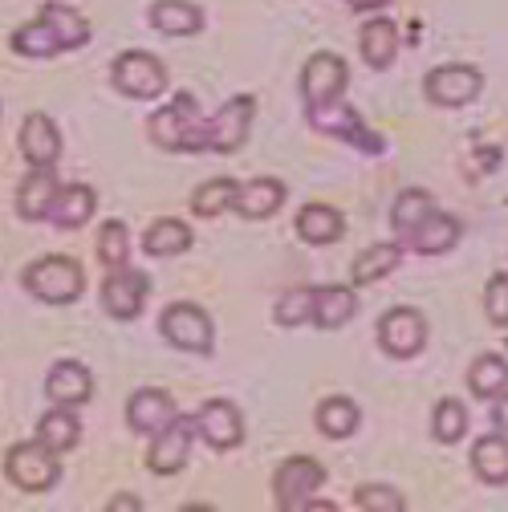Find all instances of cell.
I'll list each match as a JSON object with an SVG mask.
<instances>
[{
  "label": "cell",
  "mask_w": 508,
  "mask_h": 512,
  "mask_svg": "<svg viewBox=\"0 0 508 512\" xmlns=\"http://www.w3.org/2000/svg\"><path fill=\"white\" fill-rule=\"evenodd\" d=\"M90 41V25L78 9L70 5H45L37 13V21L13 29L9 49L21 57H57L66 49H82Z\"/></svg>",
  "instance_id": "1"
},
{
  "label": "cell",
  "mask_w": 508,
  "mask_h": 512,
  "mask_svg": "<svg viewBox=\"0 0 508 512\" xmlns=\"http://www.w3.org/2000/svg\"><path fill=\"white\" fill-rule=\"evenodd\" d=\"M151 143L163 151H208V118H200V106L192 94H175L167 106H159L147 122Z\"/></svg>",
  "instance_id": "2"
},
{
  "label": "cell",
  "mask_w": 508,
  "mask_h": 512,
  "mask_svg": "<svg viewBox=\"0 0 508 512\" xmlns=\"http://www.w3.org/2000/svg\"><path fill=\"white\" fill-rule=\"evenodd\" d=\"M25 289L29 297L45 301V305H74L86 289V273L74 256H41L25 269Z\"/></svg>",
  "instance_id": "3"
},
{
  "label": "cell",
  "mask_w": 508,
  "mask_h": 512,
  "mask_svg": "<svg viewBox=\"0 0 508 512\" xmlns=\"http://www.w3.org/2000/svg\"><path fill=\"white\" fill-rule=\"evenodd\" d=\"M110 82L118 94L126 98H139V102H151V98H163L167 94V66L147 53V49H126L114 57V66H110Z\"/></svg>",
  "instance_id": "4"
},
{
  "label": "cell",
  "mask_w": 508,
  "mask_h": 512,
  "mask_svg": "<svg viewBox=\"0 0 508 512\" xmlns=\"http://www.w3.org/2000/svg\"><path fill=\"white\" fill-rule=\"evenodd\" d=\"M5 476L21 492H49L61 480V464L53 447H45L41 439H25L5 452Z\"/></svg>",
  "instance_id": "5"
},
{
  "label": "cell",
  "mask_w": 508,
  "mask_h": 512,
  "mask_svg": "<svg viewBox=\"0 0 508 512\" xmlns=\"http://www.w3.org/2000/svg\"><path fill=\"white\" fill-rule=\"evenodd\" d=\"M309 126H313V131H322V135H334V139L358 147V151H366V155H383L387 151V143L378 139L374 131H366L362 118L354 114V106L342 102V98L322 102V106H309Z\"/></svg>",
  "instance_id": "6"
},
{
  "label": "cell",
  "mask_w": 508,
  "mask_h": 512,
  "mask_svg": "<svg viewBox=\"0 0 508 512\" xmlns=\"http://www.w3.org/2000/svg\"><path fill=\"white\" fill-rule=\"evenodd\" d=\"M159 330H163V338H167L175 350H187V354H208L212 342H216V330H212L208 309H200V305H192V301L167 305L163 317H159Z\"/></svg>",
  "instance_id": "7"
},
{
  "label": "cell",
  "mask_w": 508,
  "mask_h": 512,
  "mask_svg": "<svg viewBox=\"0 0 508 512\" xmlns=\"http://www.w3.org/2000/svg\"><path fill=\"white\" fill-rule=\"evenodd\" d=\"M378 346H383L387 358H415L423 346H427V317L411 305H399V309H387L378 317Z\"/></svg>",
  "instance_id": "8"
},
{
  "label": "cell",
  "mask_w": 508,
  "mask_h": 512,
  "mask_svg": "<svg viewBox=\"0 0 508 512\" xmlns=\"http://www.w3.org/2000/svg\"><path fill=\"white\" fill-rule=\"evenodd\" d=\"M326 484V468L317 464V460H309V456H293V460H285L281 468H277V476H273V496H277V508L281 512H297V508H305L309 500H313V492Z\"/></svg>",
  "instance_id": "9"
},
{
  "label": "cell",
  "mask_w": 508,
  "mask_h": 512,
  "mask_svg": "<svg viewBox=\"0 0 508 512\" xmlns=\"http://www.w3.org/2000/svg\"><path fill=\"white\" fill-rule=\"evenodd\" d=\"M192 439H196V419H171L167 427H159L151 435V452H147V468L155 476H175L187 464V452H192Z\"/></svg>",
  "instance_id": "10"
},
{
  "label": "cell",
  "mask_w": 508,
  "mask_h": 512,
  "mask_svg": "<svg viewBox=\"0 0 508 512\" xmlns=\"http://www.w3.org/2000/svg\"><path fill=\"white\" fill-rule=\"evenodd\" d=\"M350 82V70L338 53H313L301 70V98H305V110L309 106H322V102H334L342 98Z\"/></svg>",
  "instance_id": "11"
},
{
  "label": "cell",
  "mask_w": 508,
  "mask_h": 512,
  "mask_svg": "<svg viewBox=\"0 0 508 512\" xmlns=\"http://www.w3.org/2000/svg\"><path fill=\"white\" fill-rule=\"evenodd\" d=\"M147 273H135L131 265L126 269H110V277L102 281V309L114 317V322H131V317L143 313L147 305Z\"/></svg>",
  "instance_id": "12"
},
{
  "label": "cell",
  "mask_w": 508,
  "mask_h": 512,
  "mask_svg": "<svg viewBox=\"0 0 508 512\" xmlns=\"http://www.w3.org/2000/svg\"><path fill=\"white\" fill-rule=\"evenodd\" d=\"M252 110H257V102H252L248 94L224 102V106L208 118V151H216V155H232V151H240L244 139H248Z\"/></svg>",
  "instance_id": "13"
},
{
  "label": "cell",
  "mask_w": 508,
  "mask_h": 512,
  "mask_svg": "<svg viewBox=\"0 0 508 512\" xmlns=\"http://www.w3.org/2000/svg\"><path fill=\"white\" fill-rule=\"evenodd\" d=\"M196 431L204 435L208 447H216V452H232V447L244 443V415L228 399H208L196 415Z\"/></svg>",
  "instance_id": "14"
},
{
  "label": "cell",
  "mask_w": 508,
  "mask_h": 512,
  "mask_svg": "<svg viewBox=\"0 0 508 512\" xmlns=\"http://www.w3.org/2000/svg\"><path fill=\"white\" fill-rule=\"evenodd\" d=\"M480 86H484V78L472 66H439L427 74V98L435 106H468V102H476Z\"/></svg>",
  "instance_id": "15"
},
{
  "label": "cell",
  "mask_w": 508,
  "mask_h": 512,
  "mask_svg": "<svg viewBox=\"0 0 508 512\" xmlns=\"http://www.w3.org/2000/svg\"><path fill=\"white\" fill-rule=\"evenodd\" d=\"M285 204V183L273 179V175H257L248 183H236V196H232V208L244 216V220H269L277 216Z\"/></svg>",
  "instance_id": "16"
},
{
  "label": "cell",
  "mask_w": 508,
  "mask_h": 512,
  "mask_svg": "<svg viewBox=\"0 0 508 512\" xmlns=\"http://www.w3.org/2000/svg\"><path fill=\"white\" fill-rule=\"evenodd\" d=\"M45 395L53 407H82L94 395V378L82 362H53L45 378Z\"/></svg>",
  "instance_id": "17"
},
{
  "label": "cell",
  "mask_w": 508,
  "mask_h": 512,
  "mask_svg": "<svg viewBox=\"0 0 508 512\" xmlns=\"http://www.w3.org/2000/svg\"><path fill=\"white\" fill-rule=\"evenodd\" d=\"M94 208H98V196H94L90 183H66V187H57L49 220L61 232H78V228H86L94 220Z\"/></svg>",
  "instance_id": "18"
},
{
  "label": "cell",
  "mask_w": 508,
  "mask_h": 512,
  "mask_svg": "<svg viewBox=\"0 0 508 512\" xmlns=\"http://www.w3.org/2000/svg\"><path fill=\"white\" fill-rule=\"evenodd\" d=\"M171 419H175V399L159 387H143L126 399V423H131V431H139V435H155Z\"/></svg>",
  "instance_id": "19"
},
{
  "label": "cell",
  "mask_w": 508,
  "mask_h": 512,
  "mask_svg": "<svg viewBox=\"0 0 508 512\" xmlns=\"http://www.w3.org/2000/svg\"><path fill=\"white\" fill-rule=\"evenodd\" d=\"M21 155L29 167H53L61 159V135L49 114H29L21 126Z\"/></svg>",
  "instance_id": "20"
},
{
  "label": "cell",
  "mask_w": 508,
  "mask_h": 512,
  "mask_svg": "<svg viewBox=\"0 0 508 512\" xmlns=\"http://www.w3.org/2000/svg\"><path fill=\"white\" fill-rule=\"evenodd\" d=\"M53 196H57V179H53V167H29V175L21 179L17 187V212L25 220H49V208H53Z\"/></svg>",
  "instance_id": "21"
},
{
  "label": "cell",
  "mask_w": 508,
  "mask_h": 512,
  "mask_svg": "<svg viewBox=\"0 0 508 512\" xmlns=\"http://www.w3.org/2000/svg\"><path fill=\"white\" fill-rule=\"evenodd\" d=\"M354 313H358V297L350 285L313 289V326L317 330H342Z\"/></svg>",
  "instance_id": "22"
},
{
  "label": "cell",
  "mask_w": 508,
  "mask_h": 512,
  "mask_svg": "<svg viewBox=\"0 0 508 512\" xmlns=\"http://www.w3.org/2000/svg\"><path fill=\"white\" fill-rule=\"evenodd\" d=\"M407 244H411L415 252H423V256L452 252V248L460 244V220H456V216H448V212H435V208H431Z\"/></svg>",
  "instance_id": "23"
},
{
  "label": "cell",
  "mask_w": 508,
  "mask_h": 512,
  "mask_svg": "<svg viewBox=\"0 0 508 512\" xmlns=\"http://www.w3.org/2000/svg\"><path fill=\"white\" fill-rule=\"evenodd\" d=\"M358 49H362V61L370 70H387L391 61L399 57V29H395V21L374 17L370 25H362Z\"/></svg>",
  "instance_id": "24"
},
{
  "label": "cell",
  "mask_w": 508,
  "mask_h": 512,
  "mask_svg": "<svg viewBox=\"0 0 508 512\" xmlns=\"http://www.w3.org/2000/svg\"><path fill=\"white\" fill-rule=\"evenodd\" d=\"M297 232H301L305 244L322 248V244H338V240H342L346 220H342V212L330 208V204H305L301 216H297Z\"/></svg>",
  "instance_id": "25"
},
{
  "label": "cell",
  "mask_w": 508,
  "mask_h": 512,
  "mask_svg": "<svg viewBox=\"0 0 508 512\" xmlns=\"http://www.w3.org/2000/svg\"><path fill=\"white\" fill-rule=\"evenodd\" d=\"M472 472L484 484H492V488H504L508 484V435L504 431L476 439V447H472Z\"/></svg>",
  "instance_id": "26"
},
{
  "label": "cell",
  "mask_w": 508,
  "mask_h": 512,
  "mask_svg": "<svg viewBox=\"0 0 508 512\" xmlns=\"http://www.w3.org/2000/svg\"><path fill=\"white\" fill-rule=\"evenodd\" d=\"M151 25L163 37H192L204 25V13L192 5V0H159L151 9Z\"/></svg>",
  "instance_id": "27"
},
{
  "label": "cell",
  "mask_w": 508,
  "mask_h": 512,
  "mask_svg": "<svg viewBox=\"0 0 508 512\" xmlns=\"http://www.w3.org/2000/svg\"><path fill=\"white\" fill-rule=\"evenodd\" d=\"M399 261H403V244H391V240L370 244L366 252H358V261L350 269V281L354 285H374V281H383L387 273H395Z\"/></svg>",
  "instance_id": "28"
},
{
  "label": "cell",
  "mask_w": 508,
  "mask_h": 512,
  "mask_svg": "<svg viewBox=\"0 0 508 512\" xmlns=\"http://www.w3.org/2000/svg\"><path fill=\"white\" fill-rule=\"evenodd\" d=\"M37 439H41L45 447H53L57 456H61V452H74L78 439H82V423H78L74 407H53V411H45L41 423H37Z\"/></svg>",
  "instance_id": "29"
},
{
  "label": "cell",
  "mask_w": 508,
  "mask_h": 512,
  "mask_svg": "<svg viewBox=\"0 0 508 512\" xmlns=\"http://www.w3.org/2000/svg\"><path fill=\"white\" fill-rule=\"evenodd\" d=\"M362 423V411L354 399H342V395H330L322 407H317V431H322L326 439H346L354 435Z\"/></svg>",
  "instance_id": "30"
},
{
  "label": "cell",
  "mask_w": 508,
  "mask_h": 512,
  "mask_svg": "<svg viewBox=\"0 0 508 512\" xmlns=\"http://www.w3.org/2000/svg\"><path fill=\"white\" fill-rule=\"evenodd\" d=\"M468 391L476 399H496L500 391H508V362L500 354H480L468 370Z\"/></svg>",
  "instance_id": "31"
},
{
  "label": "cell",
  "mask_w": 508,
  "mask_h": 512,
  "mask_svg": "<svg viewBox=\"0 0 508 512\" xmlns=\"http://www.w3.org/2000/svg\"><path fill=\"white\" fill-rule=\"evenodd\" d=\"M143 248H147V256H179L192 248V228L183 220H155L143 236Z\"/></svg>",
  "instance_id": "32"
},
{
  "label": "cell",
  "mask_w": 508,
  "mask_h": 512,
  "mask_svg": "<svg viewBox=\"0 0 508 512\" xmlns=\"http://www.w3.org/2000/svg\"><path fill=\"white\" fill-rule=\"evenodd\" d=\"M431 208H435V204H431V196H427V191H419V187H407L403 196L395 200V208H391V224H395L399 240H411V236H415V228L423 224V216H427Z\"/></svg>",
  "instance_id": "33"
},
{
  "label": "cell",
  "mask_w": 508,
  "mask_h": 512,
  "mask_svg": "<svg viewBox=\"0 0 508 512\" xmlns=\"http://www.w3.org/2000/svg\"><path fill=\"white\" fill-rule=\"evenodd\" d=\"M98 256L106 269H126L131 265V232H126L122 220H106L98 228Z\"/></svg>",
  "instance_id": "34"
},
{
  "label": "cell",
  "mask_w": 508,
  "mask_h": 512,
  "mask_svg": "<svg viewBox=\"0 0 508 512\" xmlns=\"http://www.w3.org/2000/svg\"><path fill=\"white\" fill-rule=\"evenodd\" d=\"M232 196H236V179H208V183H200L196 187V196H192V212L200 216V220H212V216H220L224 208H232Z\"/></svg>",
  "instance_id": "35"
},
{
  "label": "cell",
  "mask_w": 508,
  "mask_h": 512,
  "mask_svg": "<svg viewBox=\"0 0 508 512\" xmlns=\"http://www.w3.org/2000/svg\"><path fill=\"white\" fill-rule=\"evenodd\" d=\"M431 431L439 443H460L468 435V411L460 399H439L435 407V419H431Z\"/></svg>",
  "instance_id": "36"
},
{
  "label": "cell",
  "mask_w": 508,
  "mask_h": 512,
  "mask_svg": "<svg viewBox=\"0 0 508 512\" xmlns=\"http://www.w3.org/2000/svg\"><path fill=\"white\" fill-rule=\"evenodd\" d=\"M313 322V289H289L281 301H277V326L285 330H297Z\"/></svg>",
  "instance_id": "37"
},
{
  "label": "cell",
  "mask_w": 508,
  "mask_h": 512,
  "mask_svg": "<svg viewBox=\"0 0 508 512\" xmlns=\"http://www.w3.org/2000/svg\"><path fill=\"white\" fill-rule=\"evenodd\" d=\"M354 504L366 508V512H399V508H407L403 492H395V488H387V484H362V488L354 492Z\"/></svg>",
  "instance_id": "38"
},
{
  "label": "cell",
  "mask_w": 508,
  "mask_h": 512,
  "mask_svg": "<svg viewBox=\"0 0 508 512\" xmlns=\"http://www.w3.org/2000/svg\"><path fill=\"white\" fill-rule=\"evenodd\" d=\"M484 309H488V322L492 326H508V273L492 277L488 289H484Z\"/></svg>",
  "instance_id": "39"
},
{
  "label": "cell",
  "mask_w": 508,
  "mask_h": 512,
  "mask_svg": "<svg viewBox=\"0 0 508 512\" xmlns=\"http://www.w3.org/2000/svg\"><path fill=\"white\" fill-rule=\"evenodd\" d=\"M492 419H496V427L508 435V391H500V395L492 399Z\"/></svg>",
  "instance_id": "40"
},
{
  "label": "cell",
  "mask_w": 508,
  "mask_h": 512,
  "mask_svg": "<svg viewBox=\"0 0 508 512\" xmlns=\"http://www.w3.org/2000/svg\"><path fill=\"white\" fill-rule=\"evenodd\" d=\"M350 9H358V13H378V9H387L391 0H346Z\"/></svg>",
  "instance_id": "41"
},
{
  "label": "cell",
  "mask_w": 508,
  "mask_h": 512,
  "mask_svg": "<svg viewBox=\"0 0 508 512\" xmlns=\"http://www.w3.org/2000/svg\"><path fill=\"white\" fill-rule=\"evenodd\" d=\"M110 508H114V512H118V508H143V500H139V496H114Z\"/></svg>",
  "instance_id": "42"
}]
</instances>
